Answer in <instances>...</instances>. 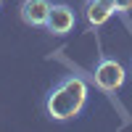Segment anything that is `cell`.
Instances as JSON below:
<instances>
[{"instance_id":"7","label":"cell","mask_w":132,"mask_h":132,"mask_svg":"<svg viewBox=\"0 0 132 132\" xmlns=\"http://www.w3.org/2000/svg\"><path fill=\"white\" fill-rule=\"evenodd\" d=\"M0 5H3V0H0Z\"/></svg>"},{"instance_id":"2","label":"cell","mask_w":132,"mask_h":132,"mask_svg":"<svg viewBox=\"0 0 132 132\" xmlns=\"http://www.w3.org/2000/svg\"><path fill=\"white\" fill-rule=\"evenodd\" d=\"M127 79V71H124V66L119 63L116 58H101L95 63V71H93V82L95 87H101L103 93H116L119 87L124 85Z\"/></svg>"},{"instance_id":"6","label":"cell","mask_w":132,"mask_h":132,"mask_svg":"<svg viewBox=\"0 0 132 132\" xmlns=\"http://www.w3.org/2000/svg\"><path fill=\"white\" fill-rule=\"evenodd\" d=\"M106 5L114 8V13H127V11H132V0H103Z\"/></svg>"},{"instance_id":"3","label":"cell","mask_w":132,"mask_h":132,"mask_svg":"<svg viewBox=\"0 0 132 132\" xmlns=\"http://www.w3.org/2000/svg\"><path fill=\"white\" fill-rule=\"evenodd\" d=\"M74 24H77V13H74V8L61 3V5H53V8H50V16H48L45 29L50 32V35L63 37V35H69V32L74 29Z\"/></svg>"},{"instance_id":"1","label":"cell","mask_w":132,"mask_h":132,"mask_svg":"<svg viewBox=\"0 0 132 132\" xmlns=\"http://www.w3.org/2000/svg\"><path fill=\"white\" fill-rule=\"evenodd\" d=\"M87 82L79 77H63L50 87L45 95V111L56 122H69V119L79 116L87 103Z\"/></svg>"},{"instance_id":"4","label":"cell","mask_w":132,"mask_h":132,"mask_svg":"<svg viewBox=\"0 0 132 132\" xmlns=\"http://www.w3.org/2000/svg\"><path fill=\"white\" fill-rule=\"evenodd\" d=\"M50 0H24L19 8L21 21L29 27H45L48 24V16H50Z\"/></svg>"},{"instance_id":"5","label":"cell","mask_w":132,"mask_h":132,"mask_svg":"<svg viewBox=\"0 0 132 132\" xmlns=\"http://www.w3.org/2000/svg\"><path fill=\"white\" fill-rule=\"evenodd\" d=\"M111 16H114V8L106 5L103 0H87L85 3V19L90 27H103Z\"/></svg>"}]
</instances>
